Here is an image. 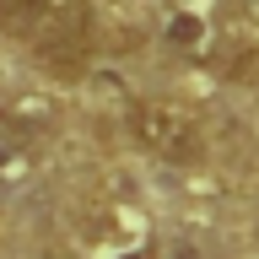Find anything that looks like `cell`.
I'll list each match as a JSON object with an SVG mask.
<instances>
[{"label":"cell","mask_w":259,"mask_h":259,"mask_svg":"<svg viewBox=\"0 0 259 259\" xmlns=\"http://www.w3.org/2000/svg\"><path fill=\"white\" fill-rule=\"evenodd\" d=\"M0 22L32 44L49 60H70L87 49V32H92V11L87 0H0Z\"/></svg>","instance_id":"obj_1"},{"label":"cell","mask_w":259,"mask_h":259,"mask_svg":"<svg viewBox=\"0 0 259 259\" xmlns=\"http://www.w3.org/2000/svg\"><path fill=\"white\" fill-rule=\"evenodd\" d=\"M130 135L151 157L173 162V167L205 162V124H200V113L189 103H173V97H141V103H130Z\"/></svg>","instance_id":"obj_2"},{"label":"cell","mask_w":259,"mask_h":259,"mask_svg":"<svg viewBox=\"0 0 259 259\" xmlns=\"http://www.w3.org/2000/svg\"><path fill=\"white\" fill-rule=\"evenodd\" d=\"M162 44L178 49V54H205L210 49V22L200 11H189V6H178V11L162 22Z\"/></svg>","instance_id":"obj_3"},{"label":"cell","mask_w":259,"mask_h":259,"mask_svg":"<svg viewBox=\"0 0 259 259\" xmlns=\"http://www.w3.org/2000/svg\"><path fill=\"white\" fill-rule=\"evenodd\" d=\"M167 259H205V248H200V243H189V238H178L173 248H167Z\"/></svg>","instance_id":"obj_4"},{"label":"cell","mask_w":259,"mask_h":259,"mask_svg":"<svg viewBox=\"0 0 259 259\" xmlns=\"http://www.w3.org/2000/svg\"><path fill=\"white\" fill-rule=\"evenodd\" d=\"M119 259H157V254H151V248H124Z\"/></svg>","instance_id":"obj_5"},{"label":"cell","mask_w":259,"mask_h":259,"mask_svg":"<svg viewBox=\"0 0 259 259\" xmlns=\"http://www.w3.org/2000/svg\"><path fill=\"white\" fill-rule=\"evenodd\" d=\"M243 11H248V22L259 27V0H243Z\"/></svg>","instance_id":"obj_6"},{"label":"cell","mask_w":259,"mask_h":259,"mask_svg":"<svg viewBox=\"0 0 259 259\" xmlns=\"http://www.w3.org/2000/svg\"><path fill=\"white\" fill-rule=\"evenodd\" d=\"M44 259H65V254H44Z\"/></svg>","instance_id":"obj_7"}]
</instances>
